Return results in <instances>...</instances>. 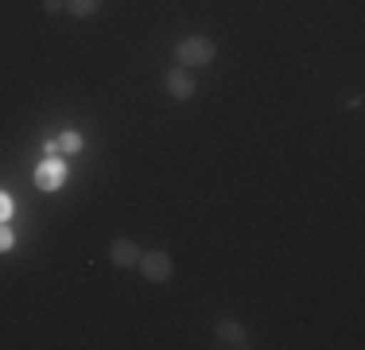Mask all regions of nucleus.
<instances>
[{
    "instance_id": "obj_1",
    "label": "nucleus",
    "mask_w": 365,
    "mask_h": 350,
    "mask_svg": "<svg viewBox=\"0 0 365 350\" xmlns=\"http://www.w3.org/2000/svg\"><path fill=\"white\" fill-rule=\"evenodd\" d=\"M214 59H218V43L210 39V35H187V39H179L175 47V63L195 70V66H210Z\"/></svg>"
},
{
    "instance_id": "obj_2",
    "label": "nucleus",
    "mask_w": 365,
    "mask_h": 350,
    "mask_svg": "<svg viewBox=\"0 0 365 350\" xmlns=\"http://www.w3.org/2000/svg\"><path fill=\"white\" fill-rule=\"evenodd\" d=\"M136 269H140L144 280H152V284H168L171 273H175V261H171L168 249H144L140 261H136Z\"/></svg>"
},
{
    "instance_id": "obj_3",
    "label": "nucleus",
    "mask_w": 365,
    "mask_h": 350,
    "mask_svg": "<svg viewBox=\"0 0 365 350\" xmlns=\"http://www.w3.org/2000/svg\"><path fill=\"white\" fill-rule=\"evenodd\" d=\"M214 339H218V346H225V350H249L253 346V331L241 319H218L214 323Z\"/></svg>"
},
{
    "instance_id": "obj_4",
    "label": "nucleus",
    "mask_w": 365,
    "mask_h": 350,
    "mask_svg": "<svg viewBox=\"0 0 365 350\" xmlns=\"http://www.w3.org/2000/svg\"><path fill=\"white\" fill-rule=\"evenodd\" d=\"M163 90H168L175 101H187V98H195V94H198V82H195V74H190L187 66L175 63L168 74H163Z\"/></svg>"
},
{
    "instance_id": "obj_5",
    "label": "nucleus",
    "mask_w": 365,
    "mask_h": 350,
    "mask_svg": "<svg viewBox=\"0 0 365 350\" xmlns=\"http://www.w3.org/2000/svg\"><path fill=\"white\" fill-rule=\"evenodd\" d=\"M66 183V160L63 156H47L36 168V187L39 191H58Z\"/></svg>"
},
{
    "instance_id": "obj_6",
    "label": "nucleus",
    "mask_w": 365,
    "mask_h": 350,
    "mask_svg": "<svg viewBox=\"0 0 365 350\" xmlns=\"http://www.w3.org/2000/svg\"><path fill=\"white\" fill-rule=\"evenodd\" d=\"M140 253L144 249L133 238H113V245H109V257H113V265H117V269H136Z\"/></svg>"
},
{
    "instance_id": "obj_7",
    "label": "nucleus",
    "mask_w": 365,
    "mask_h": 350,
    "mask_svg": "<svg viewBox=\"0 0 365 350\" xmlns=\"http://www.w3.org/2000/svg\"><path fill=\"white\" fill-rule=\"evenodd\" d=\"M66 12H71L74 20H90V16L101 12V0H66Z\"/></svg>"
},
{
    "instance_id": "obj_8",
    "label": "nucleus",
    "mask_w": 365,
    "mask_h": 350,
    "mask_svg": "<svg viewBox=\"0 0 365 350\" xmlns=\"http://www.w3.org/2000/svg\"><path fill=\"white\" fill-rule=\"evenodd\" d=\"M82 133H78V129H66L63 136H58V152H66V156H74V152H82Z\"/></svg>"
},
{
    "instance_id": "obj_9",
    "label": "nucleus",
    "mask_w": 365,
    "mask_h": 350,
    "mask_svg": "<svg viewBox=\"0 0 365 350\" xmlns=\"http://www.w3.org/2000/svg\"><path fill=\"white\" fill-rule=\"evenodd\" d=\"M16 245V234H12V226L8 222H0V253H8Z\"/></svg>"
},
{
    "instance_id": "obj_10",
    "label": "nucleus",
    "mask_w": 365,
    "mask_h": 350,
    "mask_svg": "<svg viewBox=\"0 0 365 350\" xmlns=\"http://www.w3.org/2000/svg\"><path fill=\"white\" fill-rule=\"evenodd\" d=\"M12 195H4V191H0V222H8V218H12Z\"/></svg>"
},
{
    "instance_id": "obj_11",
    "label": "nucleus",
    "mask_w": 365,
    "mask_h": 350,
    "mask_svg": "<svg viewBox=\"0 0 365 350\" xmlns=\"http://www.w3.org/2000/svg\"><path fill=\"white\" fill-rule=\"evenodd\" d=\"M43 8L47 12H66V0H43Z\"/></svg>"
},
{
    "instance_id": "obj_12",
    "label": "nucleus",
    "mask_w": 365,
    "mask_h": 350,
    "mask_svg": "<svg viewBox=\"0 0 365 350\" xmlns=\"http://www.w3.org/2000/svg\"><path fill=\"white\" fill-rule=\"evenodd\" d=\"M43 156H58V140H43Z\"/></svg>"
}]
</instances>
